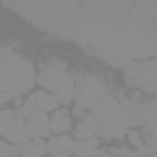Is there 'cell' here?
<instances>
[{
    "label": "cell",
    "mask_w": 157,
    "mask_h": 157,
    "mask_svg": "<svg viewBox=\"0 0 157 157\" xmlns=\"http://www.w3.org/2000/svg\"><path fill=\"white\" fill-rule=\"evenodd\" d=\"M76 137L78 140H91V137H98V123L93 115H83L76 125Z\"/></svg>",
    "instance_id": "obj_11"
},
{
    "label": "cell",
    "mask_w": 157,
    "mask_h": 157,
    "mask_svg": "<svg viewBox=\"0 0 157 157\" xmlns=\"http://www.w3.org/2000/svg\"><path fill=\"white\" fill-rule=\"evenodd\" d=\"M25 105H29L32 113H47L49 115V113H54L59 108V101L47 91H32L29 98H25Z\"/></svg>",
    "instance_id": "obj_7"
},
{
    "label": "cell",
    "mask_w": 157,
    "mask_h": 157,
    "mask_svg": "<svg viewBox=\"0 0 157 157\" xmlns=\"http://www.w3.org/2000/svg\"><path fill=\"white\" fill-rule=\"evenodd\" d=\"M142 142L152 150V152H157V125H142Z\"/></svg>",
    "instance_id": "obj_15"
},
{
    "label": "cell",
    "mask_w": 157,
    "mask_h": 157,
    "mask_svg": "<svg viewBox=\"0 0 157 157\" xmlns=\"http://www.w3.org/2000/svg\"><path fill=\"white\" fill-rule=\"evenodd\" d=\"M91 115L98 123V137L103 140H118L128 132L125 120H123V108L118 103V96H105L103 101H98L91 108Z\"/></svg>",
    "instance_id": "obj_3"
},
{
    "label": "cell",
    "mask_w": 157,
    "mask_h": 157,
    "mask_svg": "<svg viewBox=\"0 0 157 157\" xmlns=\"http://www.w3.org/2000/svg\"><path fill=\"white\" fill-rule=\"evenodd\" d=\"M74 145H76V140L66 132V135H54V137H49V142H47V150L49 152H74Z\"/></svg>",
    "instance_id": "obj_12"
},
{
    "label": "cell",
    "mask_w": 157,
    "mask_h": 157,
    "mask_svg": "<svg viewBox=\"0 0 157 157\" xmlns=\"http://www.w3.org/2000/svg\"><path fill=\"white\" fill-rule=\"evenodd\" d=\"M47 157H71V155H69V152H49Z\"/></svg>",
    "instance_id": "obj_17"
},
{
    "label": "cell",
    "mask_w": 157,
    "mask_h": 157,
    "mask_svg": "<svg viewBox=\"0 0 157 157\" xmlns=\"http://www.w3.org/2000/svg\"><path fill=\"white\" fill-rule=\"evenodd\" d=\"M123 76H125V83H128V86L157 96V61H155V59L130 61V64L123 69Z\"/></svg>",
    "instance_id": "obj_5"
},
{
    "label": "cell",
    "mask_w": 157,
    "mask_h": 157,
    "mask_svg": "<svg viewBox=\"0 0 157 157\" xmlns=\"http://www.w3.org/2000/svg\"><path fill=\"white\" fill-rule=\"evenodd\" d=\"M12 157H20V155H17V152H15V155H12Z\"/></svg>",
    "instance_id": "obj_19"
},
{
    "label": "cell",
    "mask_w": 157,
    "mask_h": 157,
    "mask_svg": "<svg viewBox=\"0 0 157 157\" xmlns=\"http://www.w3.org/2000/svg\"><path fill=\"white\" fill-rule=\"evenodd\" d=\"M105 96H108V86H105V78L101 74H93V71L78 74L76 86H74V113L91 110Z\"/></svg>",
    "instance_id": "obj_4"
},
{
    "label": "cell",
    "mask_w": 157,
    "mask_h": 157,
    "mask_svg": "<svg viewBox=\"0 0 157 157\" xmlns=\"http://www.w3.org/2000/svg\"><path fill=\"white\" fill-rule=\"evenodd\" d=\"M25 130H27L29 140H42V137L52 135L49 115H47V113H32V115L25 120Z\"/></svg>",
    "instance_id": "obj_8"
},
{
    "label": "cell",
    "mask_w": 157,
    "mask_h": 157,
    "mask_svg": "<svg viewBox=\"0 0 157 157\" xmlns=\"http://www.w3.org/2000/svg\"><path fill=\"white\" fill-rule=\"evenodd\" d=\"M0 140L10 142L15 147L29 142V135L25 130V120H20L17 113L10 108H0Z\"/></svg>",
    "instance_id": "obj_6"
},
{
    "label": "cell",
    "mask_w": 157,
    "mask_h": 157,
    "mask_svg": "<svg viewBox=\"0 0 157 157\" xmlns=\"http://www.w3.org/2000/svg\"><path fill=\"white\" fill-rule=\"evenodd\" d=\"M98 140H101V137L76 140V145H74V157H91V155L98 150Z\"/></svg>",
    "instance_id": "obj_13"
},
{
    "label": "cell",
    "mask_w": 157,
    "mask_h": 157,
    "mask_svg": "<svg viewBox=\"0 0 157 157\" xmlns=\"http://www.w3.org/2000/svg\"><path fill=\"white\" fill-rule=\"evenodd\" d=\"M147 157H157V155H155V152H152V155H147Z\"/></svg>",
    "instance_id": "obj_18"
},
{
    "label": "cell",
    "mask_w": 157,
    "mask_h": 157,
    "mask_svg": "<svg viewBox=\"0 0 157 157\" xmlns=\"http://www.w3.org/2000/svg\"><path fill=\"white\" fill-rule=\"evenodd\" d=\"M49 128H52L54 135H66L71 130V113L66 108H56L49 115Z\"/></svg>",
    "instance_id": "obj_9"
},
{
    "label": "cell",
    "mask_w": 157,
    "mask_h": 157,
    "mask_svg": "<svg viewBox=\"0 0 157 157\" xmlns=\"http://www.w3.org/2000/svg\"><path fill=\"white\" fill-rule=\"evenodd\" d=\"M142 125H157V98L142 103Z\"/></svg>",
    "instance_id": "obj_14"
},
{
    "label": "cell",
    "mask_w": 157,
    "mask_h": 157,
    "mask_svg": "<svg viewBox=\"0 0 157 157\" xmlns=\"http://www.w3.org/2000/svg\"><path fill=\"white\" fill-rule=\"evenodd\" d=\"M37 81L39 86L52 93L59 103H71L74 101V86H76V76L64 66V64H42L37 71Z\"/></svg>",
    "instance_id": "obj_2"
},
{
    "label": "cell",
    "mask_w": 157,
    "mask_h": 157,
    "mask_svg": "<svg viewBox=\"0 0 157 157\" xmlns=\"http://www.w3.org/2000/svg\"><path fill=\"white\" fill-rule=\"evenodd\" d=\"M15 152H17L20 157H47V155H49L44 140H29V142L15 147Z\"/></svg>",
    "instance_id": "obj_10"
},
{
    "label": "cell",
    "mask_w": 157,
    "mask_h": 157,
    "mask_svg": "<svg viewBox=\"0 0 157 157\" xmlns=\"http://www.w3.org/2000/svg\"><path fill=\"white\" fill-rule=\"evenodd\" d=\"M37 83V69L32 61H27L22 54H17L12 47L0 44V93L20 96L29 93Z\"/></svg>",
    "instance_id": "obj_1"
},
{
    "label": "cell",
    "mask_w": 157,
    "mask_h": 157,
    "mask_svg": "<svg viewBox=\"0 0 157 157\" xmlns=\"http://www.w3.org/2000/svg\"><path fill=\"white\" fill-rule=\"evenodd\" d=\"M12 155H15V145L0 140V157H12Z\"/></svg>",
    "instance_id": "obj_16"
}]
</instances>
